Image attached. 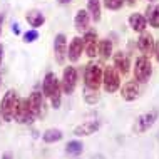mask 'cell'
I'll use <instances>...</instances> for the list:
<instances>
[{
  "mask_svg": "<svg viewBox=\"0 0 159 159\" xmlns=\"http://www.w3.org/2000/svg\"><path fill=\"white\" fill-rule=\"evenodd\" d=\"M42 91H44V96L50 99L54 109H59L61 107V80L57 79V75L54 72H49L44 79V85H42Z\"/></svg>",
  "mask_w": 159,
  "mask_h": 159,
  "instance_id": "obj_1",
  "label": "cell"
},
{
  "mask_svg": "<svg viewBox=\"0 0 159 159\" xmlns=\"http://www.w3.org/2000/svg\"><path fill=\"white\" fill-rule=\"evenodd\" d=\"M17 92L15 91H7V94L3 96L2 99V104H0V116L5 122H10L14 121V109H15V104H17Z\"/></svg>",
  "mask_w": 159,
  "mask_h": 159,
  "instance_id": "obj_2",
  "label": "cell"
},
{
  "mask_svg": "<svg viewBox=\"0 0 159 159\" xmlns=\"http://www.w3.org/2000/svg\"><path fill=\"white\" fill-rule=\"evenodd\" d=\"M14 119L19 124H30L34 119H35L32 114V111H30V106H29L27 99L17 97V104H15V109H14Z\"/></svg>",
  "mask_w": 159,
  "mask_h": 159,
  "instance_id": "obj_3",
  "label": "cell"
},
{
  "mask_svg": "<svg viewBox=\"0 0 159 159\" xmlns=\"http://www.w3.org/2000/svg\"><path fill=\"white\" fill-rule=\"evenodd\" d=\"M102 84V69L99 64H89L85 67V85L89 91H97Z\"/></svg>",
  "mask_w": 159,
  "mask_h": 159,
  "instance_id": "obj_4",
  "label": "cell"
},
{
  "mask_svg": "<svg viewBox=\"0 0 159 159\" xmlns=\"http://www.w3.org/2000/svg\"><path fill=\"white\" fill-rule=\"evenodd\" d=\"M102 85H104V91L109 94H112L119 89L121 75H119L116 67H106V70L102 72Z\"/></svg>",
  "mask_w": 159,
  "mask_h": 159,
  "instance_id": "obj_5",
  "label": "cell"
},
{
  "mask_svg": "<svg viewBox=\"0 0 159 159\" xmlns=\"http://www.w3.org/2000/svg\"><path fill=\"white\" fill-rule=\"evenodd\" d=\"M151 74H152L151 61H149L146 55L139 57L136 61V67H134V79L137 80V82H148Z\"/></svg>",
  "mask_w": 159,
  "mask_h": 159,
  "instance_id": "obj_6",
  "label": "cell"
},
{
  "mask_svg": "<svg viewBox=\"0 0 159 159\" xmlns=\"http://www.w3.org/2000/svg\"><path fill=\"white\" fill-rule=\"evenodd\" d=\"M75 85H77V70L75 67H66L64 69V74H62V80H61V87L64 94H72L75 91Z\"/></svg>",
  "mask_w": 159,
  "mask_h": 159,
  "instance_id": "obj_7",
  "label": "cell"
},
{
  "mask_svg": "<svg viewBox=\"0 0 159 159\" xmlns=\"http://www.w3.org/2000/svg\"><path fill=\"white\" fill-rule=\"evenodd\" d=\"M54 55L57 64H64L67 57V40L64 34H57L54 39Z\"/></svg>",
  "mask_w": 159,
  "mask_h": 159,
  "instance_id": "obj_8",
  "label": "cell"
},
{
  "mask_svg": "<svg viewBox=\"0 0 159 159\" xmlns=\"http://www.w3.org/2000/svg\"><path fill=\"white\" fill-rule=\"evenodd\" d=\"M137 47H139V50L146 55V57L151 55L152 50H154V37L149 32L143 30L141 35H139V39H137Z\"/></svg>",
  "mask_w": 159,
  "mask_h": 159,
  "instance_id": "obj_9",
  "label": "cell"
},
{
  "mask_svg": "<svg viewBox=\"0 0 159 159\" xmlns=\"http://www.w3.org/2000/svg\"><path fill=\"white\" fill-rule=\"evenodd\" d=\"M27 101H29V106H30L34 117H42V114H44V99H42V94L37 91L32 92Z\"/></svg>",
  "mask_w": 159,
  "mask_h": 159,
  "instance_id": "obj_10",
  "label": "cell"
},
{
  "mask_svg": "<svg viewBox=\"0 0 159 159\" xmlns=\"http://www.w3.org/2000/svg\"><path fill=\"white\" fill-rule=\"evenodd\" d=\"M82 42H84V50L87 52L89 57H96V52H97V34L94 30H87L85 35L82 37Z\"/></svg>",
  "mask_w": 159,
  "mask_h": 159,
  "instance_id": "obj_11",
  "label": "cell"
},
{
  "mask_svg": "<svg viewBox=\"0 0 159 159\" xmlns=\"http://www.w3.org/2000/svg\"><path fill=\"white\" fill-rule=\"evenodd\" d=\"M84 50V42L80 37H74L72 42L69 44V50H67V57L70 62H77L80 59V54Z\"/></svg>",
  "mask_w": 159,
  "mask_h": 159,
  "instance_id": "obj_12",
  "label": "cell"
},
{
  "mask_svg": "<svg viewBox=\"0 0 159 159\" xmlns=\"http://www.w3.org/2000/svg\"><path fill=\"white\" fill-rule=\"evenodd\" d=\"M157 116H159L157 109H154V111H151V112H148L144 116H141V117L137 119V131H139V132H146L149 127H152V124L156 122Z\"/></svg>",
  "mask_w": 159,
  "mask_h": 159,
  "instance_id": "obj_13",
  "label": "cell"
},
{
  "mask_svg": "<svg viewBox=\"0 0 159 159\" xmlns=\"http://www.w3.org/2000/svg\"><path fill=\"white\" fill-rule=\"evenodd\" d=\"M121 96L124 101H136L137 96H139V85H137L136 80H129V82H126L122 85L121 89Z\"/></svg>",
  "mask_w": 159,
  "mask_h": 159,
  "instance_id": "obj_14",
  "label": "cell"
},
{
  "mask_svg": "<svg viewBox=\"0 0 159 159\" xmlns=\"http://www.w3.org/2000/svg\"><path fill=\"white\" fill-rule=\"evenodd\" d=\"M114 67L117 69L119 74L126 75L129 72V67H131V61H129L127 54H124L122 50L121 52H116L114 54Z\"/></svg>",
  "mask_w": 159,
  "mask_h": 159,
  "instance_id": "obj_15",
  "label": "cell"
},
{
  "mask_svg": "<svg viewBox=\"0 0 159 159\" xmlns=\"http://www.w3.org/2000/svg\"><path fill=\"white\" fill-rule=\"evenodd\" d=\"M99 129V122L97 121H87V122H82L79 124L75 129H74V134L75 136H91L94 134Z\"/></svg>",
  "mask_w": 159,
  "mask_h": 159,
  "instance_id": "obj_16",
  "label": "cell"
},
{
  "mask_svg": "<svg viewBox=\"0 0 159 159\" xmlns=\"http://www.w3.org/2000/svg\"><path fill=\"white\" fill-rule=\"evenodd\" d=\"M89 20H91V17H89V12L79 10V12L75 14V19H74L75 30H77V32H85V30L89 29Z\"/></svg>",
  "mask_w": 159,
  "mask_h": 159,
  "instance_id": "obj_17",
  "label": "cell"
},
{
  "mask_svg": "<svg viewBox=\"0 0 159 159\" xmlns=\"http://www.w3.org/2000/svg\"><path fill=\"white\" fill-rule=\"evenodd\" d=\"M129 25L132 27V30L143 32V30H146V27H148V19L141 14H132L129 17Z\"/></svg>",
  "mask_w": 159,
  "mask_h": 159,
  "instance_id": "obj_18",
  "label": "cell"
},
{
  "mask_svg": "<svg viewBox=\"0 0 159 159\" xmlns=\"http://www.w3.org/2000/svg\"><path fill=\"white\" fill-rule=\"evenodd\" d=\"M25 19H27V22L32 25L34 29H37V27H42L45 22V17L42 12H39V10H30L27 15H25Z\"/></svg>",
  "mask_w": 159,
  "mask_h": 159,
  "instance_id": "obj_19",
  "label": "cell"
},
{
  "mask_svg": "<svg viewBox=\"0 0 159 159\" xmlns=\"http://www.w3.org/2000/svg\"><path fill=\"white\" fill-rule=\"evenodd\" d=\"M62 137H64V134H62L61 129H47L44 134H42V139H44V143H47V144L59 143Z\"/></svg>",
  "mask_w": 159,
  "mask_h": 159,
  "instance_id": "obj_20",
  "label": "cell"
},
{
  "mask_svg": "<svg viewBox=\"0 0 159 159\" xmlns=\"http://www.w3.org/2000/svg\"><path fill=\"white\" fill-rule=\"evenodd\" d=\"M87 10L94 22L101 20V0H87Z\"/></svg>",
  "mask_w": 159,
  "mask_h": 159,
  "instance_id": "obj_21",
  "label": "cell"
},
{
  "mask_svg": "<svg viewBox=\"0 0 159 159\" xmlns=\"http://www.w3.org/2000/svg\"><path fill=\"white\" fill-rule=\"evenodd\" d=\"M99 54H101L102 59L111 57V54H112V42L109 39H104V40L99 42Z\"/></svg>",
  "mask_w": 159,
  "mask_h": 159,
  "instance_id": "obj_22",
  "label": "cell"
},
{
  "mask_svg": "<svg viewBox=\"0 0 159 159\" xmlns=\"http://www.w3.org/2000/svg\"><path fill=\"white\" fill-rule=\"evenodd\" d=\"M82 149H84V146L80 141H70L66 146V152L69 156H79V154H82Z\"/></svg>",
  "mask_w": 159,
  "mask_h": 159,
  "instance_id": "obj_23",
  "label": "cell"
},
{
  "mask_svg": "<svg viewBox=\"0 0 159 159\" xmlns=\"http://www.w3.org/2000/svg\"><path fill=\"white\" fill-rule=\"evenodd\" d=\"M148 19H149V24L152 27H159V7H148Z\"/></svg>",
  "mask_w": 159,
  "mask_h": 159,
  "instance_id": "obj_24",
  "label": "cell"
},
{
  "mask_svg": "<svg viewBox=\"0 0 159 159\" xmlns=\"http://www.w3.org/2000/svg\"><path fill=\"white\" fill-rule=\"evenodd\" d=\"M104 5L109 10H119L124 5V0H104Z\"/></svg>",
  "mask_w": 159,
  "mask_h": 159,
  "instance_id": "obj_25",
  "label": "cell"
},
{
  "mask_svg": "<svg viewBox=\"0 0 159 159\" xmlns=\"http://www.w3.org/2000/svg\"><path fill=\"white\" fill-rule=\"evenodd\" d=\"M39 39V32L35 29H32V30H27L24 34V42H27V44H32V42H35Z\"/></svg>",
  "mask_w": 159,
  "mask_h": 159,
  "instance_id": "obj_26",
  "label": "cell"
},
{
  "mask_svg": "<svg viewBox=\"0 0 159 159\" xmlns=\"http://www.w3.org/2000/svg\"><path fill=\"white\" fill-rule=\"evenodd\" d=\"M12 32H14V34H15V35H19V34H20V29H19V24H14V25H12Z\"/></svg>",
  "mask_w": 159,
  "mask_h": 159,
  "instance_id": "obj_27",
  "label": "cell"
},
{
  "mask_svg": "<svg viewBox=\"0 0 159 159\" xmlns=\"http://www.w3.org/2000/svg\"><path fill=\"white\" fill-rule=\"evenodd\" d=\"M2 159H12V152H3L2 154Z\"/></svg>",
  "mask_w": 159,
  "mask_h": 159,
  "instance_id": "obj_28",
  "label": "cell"
},
{
  "mask_svg": "<svg viewBox=\"0 0 159 159\" xmlns=\"http://www.w3.org/2000/svg\"><path fill=\"white\" fill-rule=\"evenodd\" d=\"M2 59H3V47L0 44V64H2Z\"/></svg>",
  "mask_w": 159,
  "mask_h": 159,
  "instance_id": "obj_29",
  "label": "cell"
},
{
  "mask_svg": "<svg viewBox=\"0 0 159 159\" xmlns=\"http://www.w3.org/2000/svg\"><path fill=\"white\" fill-rule=\"evenodd\" d=\"M57 2H59V3H62V5H66V3H70L72 0H57Z\"/></svg>",
  "mask_w": 159,
  "mask_h": 159,
  "instance_id": "obj_30",
  "label": "cell"
},
{
  "mask_svg": "<svg viewBox=\"0 0 159 159\" xmlns=\"http://www.w3.org/2000/svg\"><path fill=\"white\" fill-rule=\"evenodd\" d=\"M137 2H139V0H127V3H129V5H136Z\"/></svg>",
  "mask_w": 159,
  "mask_h": 159,
  "instance_id": "obj_31",
  "label": "cell"
},
{
  "mask_svg": "<svg viewBox=\"0 0 159 159\" xmlns=\"http://www.w3.org/2000/svg\"><path fill=\"white\" fill-rule=\"evenodd\" d=\"M2 24H3V15H0V32H2Z\"/></svg>",
  "mask_w": 159,
  "mask_h": 159,
  "instance_id": "obj_32",
  "label": "cell"
},
{
  "mask_svg": "<svg viewBox=\"0 0 159 159\" xmlns=\"http://www.w3.org/2000/svg\"><path fill=\"white\" fill-rule=\"evenodd\" d=\"M156 59H157V62H159V45H157V49H156Z\"/></svg>",
  "mask_w": 159,
  "mask_h": 159,
  "instance_id": "obj_33",
  "label": "cell"
},
{
  "mask_svg": "<svg viewBox=\"0 0 159 159\" xmlns=\"http://www.w3.org/2000/svg\"><path fill=\"white\" fill-rule=\"evenodd\" d=\"M149 2H156V0H149Z\"/></svg>",
  "mask_w": 159,
  "mask_h": 159,
  "instance_id": "obj_34",
  "label": "cell"
}]
</instances>
